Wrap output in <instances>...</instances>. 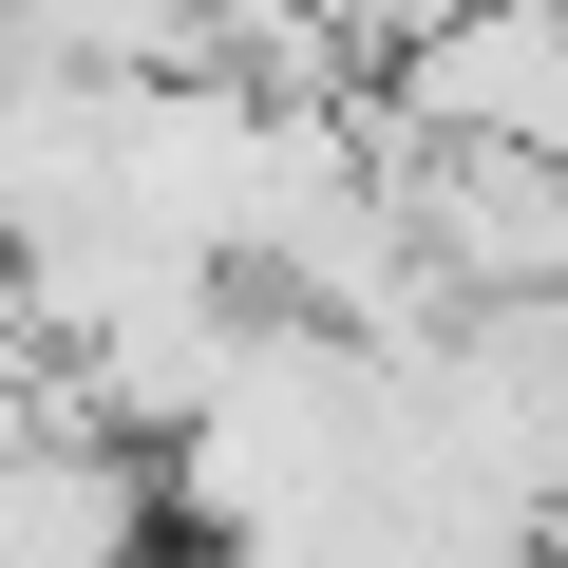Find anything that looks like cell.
I'll list each match as a JSON object with an SVG mask.
<instances>
[{"mask_svg":"<svg viewBox=\"0 0 568 568\" xmlns=\"http://www.w3.org/2000/svg\"><path fill=\"white\" fill-rule=\"evenodd\" d=\"M152 530H190L171 436L95 417L77 361H58V417H39V436H0V568H114V549H152Z\"/></svg>","mask_w":568,"mask_h":568,"instance_id":"obj_1","label":"cell"},{"mask_svg":"<svg viewBox=\"0 0 568 568\" xmlns=\"http://www.w3.org/2000/svg\"><path fill=\"white\" fill-rule=\"evenodd\" d=\"M379 95L417 133H530V152H568V0H474L417 58H379Z\"/></svg>","mask_w":568,"mask_h":568,"instance_id":"obj_2","label":"cell"},{"mask_svg":"<svg viewBox=\"0 0 568 568\" xmlns=\"http://www.w3.org/2000/svg\"><path fill=\"white\" fill-rule=\"evenodd\" d=\"M549 284H568V190H549Z\"/></svg>","mask_w":568,"mask_h":568,"instance_id":"obj_3","label":"cell"}]
</instances>
